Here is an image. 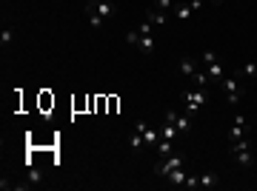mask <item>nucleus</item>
I'll return each instance as SVG.
<instances>
[{"instance_id": "nucleus-1", "label": "nucleus", "mask_w": 257, "mask_h": 191, "mask_svg": "<svg viewBox=\"0 0 257 191\" xmlns=\"http://www.w3.org/2000/svg\"><path fill=\"white\" fill-rule=\"evenodd\" d=\"M86 15H89V26L100 29L114 15V0H89L86 3Z\"/></svg>"}, {"instance_id": "nucleus-2", "label": "nucleus", "mask_w": 257, "mask_h": 191, "mask_svg": "<svg viewBox=\"0 0 257 191\" xmlns=\"http://www.w3.org/2000/svg\"><path fill=\"white\" fill-rule=\"evenodd\" d=\"M180 100L186 103V111H189V117H192V114H197V111L209 103V91L206 89H186V91H180Z\"/></svg>"}, {"instance_id": "nucleus-3", "label": "nucleus", "mask_w": 257, "mask_h": 191, "mask_svg": "<svg viewBox=\"0 0 257 191\" xmlns=\"http://www.w3.org/2000/svg\"><path fill=\"white\" fill-rule=\"evenodd\" d=\"M220 86H223V91H226V100H229L231 106L243 100V91H246V89H243V80H240L237 74H226V77L220 80Z\"/></svg>"}, {"instance_id": "nucleus-4", "label": "nucleus", "mask_w": 257, "mask_h": 191, "mask_svg": "<svg viewBox=\"0 0 257 191\" xmlns=\"http://www.w3.org/2000/svg\"><path fill=\"white\" fill-rule=\"evenodd\" d=\"M126 40L138 49L140 55H152V52H155V46H157V37L155 35H140L138 29H135V32H128Z\"/></svg>"}, {"instance_id": "nucleus-5", "label": "nucleus", "mask_w": 257, "mask_h": 191, "mask_svg": "<svg viewBox=\"0 0 257 191\" xmlns=\"http://www.w3.org/2000/svg\"><path fill=\"white\" fill-rule=\"evenodd\" d=\"M180 165H186V157L180 154V151H175V154L163 157V160L155 165V174H157V177H166L169 171H175V168H180Z\"/></svg>"}, {"instance_id": "nucleus-6", "label": "nucleus", "mask_w": 257, "mask_h": 191, "mask_svg": "<svg viewBox=\"0 0 257 191\" xmlns=\"http://www.w3.org/2000/svg\"><path fill=\"white\" fill-rule=\"evenodd\" d=\"M251 134V126H248V120L243 117V114H237L234 117V123H231L229 128V143H234V140H243V137Z\"/></svg>"}, {"instance_id": "nucleus-7", "label": "nucleus", "mask_w": 257, "mask_h": 191, "mask_svg": "<svg viewBox=\"0 0 257 191\" xmlns=\"http://www.w3.org/2000/svg\"><path fill=\"white\" fill-rule=\"evenodd\" d=\"M166 120H169V123H175L180 134L192 131V117H183V114H177V111H166Z\"/></svg>"}, {"instance_id": "nucleus-8", "label": "nucleus", "mask_w": 257, "mask_h": 191, "mask_svg": "<svg viewBox=\"0 0 257 191\" xmlns=\"http://www.w3.org/2000/svg\"><path fill=\"white\" fill-rule=\"evenodd\" d=\"M138 131H143V140H146V146H157V140H160V128L149 126V123H138Z\"/></svg>"}, {"instance_id": "nucleus-9", "label": "nucleus", "mask_w": 257, "mask_h": 191, "mask_svg": "<svg viewBox=\"0 0 257 191\" xmlns=\"http://www.w3.org/2000/svg\"><path fill=\"white\" fill-rule=\"evenodd\" d=\"M206 74H209V83H211V86H214V83L220 86V80L226 77V66H223L220 60H214L211 66H206Z\"/></svg>"}, {"instance_id": "nucleus-10", "label": "nucleus", "mask_w": 257, "mask_h": 191, "mask_svg": "<svg viewBox=\"0 0 257 191\" xmlns=\"http://www.w3.org/2000/svg\"><path fill=\"white\" fill-rule=\"evenodd\" d=\"M200 69L203 66L197 63V60H192V57H180V74H183V77H194Z\"/></svg>"}, {"instance_id": "nucleus-11", "label": "nucleus", "mask_w": 257, "mask_h": 191, "mask_svg": "<svg viewBox=\"0 0 257 191\" xmlns=\"http://www.w3.org/2000/svg\"><path fill=\"white\" fill-rule=\"evenodd\" d=\"M186 177H189V171H186V165H180V168H175V171L166 174V182H169V185H183Z\"/></svg>"}, {"instance_id": "nucleus-12", "label": "nucleus", "mask_w": 257, "mask_h": 191, "mask_svg": "<svg viewBox=\"0 0 257 191\" xmlns=\"http://www.w3.org/2000/svg\"><path fill=\"white\" fill-rule=\"evenodd\" d=\"M146 20H149V23H155V29H160V26H166V23H169V15H163V12H157V9H152V6H149Z\"/></svg>"}, {"instance_id": "nucleus-13", "label": "nucleus", "mask_w": 257, "mask_h": 191, "mask_svg": "<svg viewBox=\"0 0 257 191\" xmlns=\"http://www.w3.org/2000/svg\"><path fill=\"white\" fill-rule=\"evenodd\" d=\"M172 15H175V20H180V23H183V20H189L194 15L192 12V6H189V3H175V9H172Z\"/></svg>"}, {"instance_id": "nucleus-14", "label": "nucleus", "mask_w": 257, "mask_h": 191, "mask_svg": "<svg viewBox=\"0 0 257 191\" xmlns=\"http://www.w3.org/2000/svg\"><path fill=\"white\" fill-rule=\"evenodd\" d=\"M234 74H237L240 80H248V77H257V63H254V60H248V63H243V66H240V69H237Z\"/></svg>"}, {"instance_id": "nucleus-15", "label": "nucleus", "mask_w": 257, "mask_h": 191, "mask_svg": "<svg viewBox=\"0 0 257 191\" xmlns=\"http://www.w3.org/2000/svg\"><path fill=\"white\" fill-rule=\"evenodd\" d=\"M143 146H146V140H143V131H138V128H135V131L128 134V148H132V151H140Z\"/></svg>"}, {"instance_id": "nucleus-16", "label": "nucleus", "mask_w": 257, "mask_h": 191, "mask_svg": "<svg viewBox=\"0 0 257 191\" xmlns=\"http://www.w3.org/2000/svg\"><path fill=\"white\" fill-rule=\"evenodd\" d=\"M197 180H200V188H214V185H220V177H217L214 171H211V174H200Z\"/></svg>"}, {"instance_id": "nucleus-17", "label": "nucleus", "mask_w": 257, "mask_h": 191, "mask_svg": "<svg viewBox=\"0 0 257 191\" xmlns=\"http://www.w3.org/2000/svg\"><path fill=\"white\" fill-rule=\"evenodd\" d=\"M157 154H160V157L175 154V146H172V140H166V137H160V140H157Z\"/></svg>"}, {"instance_id": "nucleus-18", "label": "nucleus", "mask_w": 257, "mask_h": 191, "mask_svg": "<svg viewBox=\"0 0 257 191\" xmlns=\"http://www.w3.org/2000/svg\"><path fill=\"white\" fill-rule=\"evenodd\" d=\"M177 134H180V131H177V126H175V123H169V120L160 126V137H166V140H175Z\"/></svg>"}, {"instance_id": "nucleus-19", "label": "nucleus", "mask_w": 257, "mask_h": 191, "mask_svg": "<svg viewBox=\"0 0 257 191\" xmlns=\"http://www.w3.org/2000/svg\"><path fill=\"white\" fill-rule=\"evenodd\" d=\"M26 180H29V185H43V171H37V168H32V165H29Z\"/></svg>"}, {"instance_id": "nucleus-20", "label": "nucleus", "mask_w": 257, "mask_h": 191, "mask_svg": "<svg viewBox=\"0 0 257 191\" xmlns=\"http://www.w3.org/2000/svg\"><path fill=\"white\" fill-rule=\"evenodd\" d=\"M152 9H157V12H163V15H169V12L175 9V0H155V3H152Z\"/></svg>"}, {"instance_id": "nucleus-21", "label": "nucleus", "mask_w": 257, "mask_h": 191, "mask_svg": "<svg viewBox=\"0 0 257 191\" xmlns=\"http://www.w3.org/2000/svg\"><path fill=\"white\" fill-rule=\"evenodd\" d=\"M0 43H3V46H12V43H15V32H12L9 26L0 32Z\"/></svg>"}, {"instance_id": "nucleus-22", "label": "nucleus", "mask_w": 257, "mask_h": 191, "mask_svg": "<svg viewBox=\"0 0 257 191\" xmlns=\"http://www.w3.org/2000/svg\"><path fill=\"white\" fill-rule=\"evenodd\" d=\"M214 60H220V57L214 55V52H203V57H200V63H203V69H206V66H211V63H214Z\"/></svg>"}, {"instance_id": "nucleus-23", "label": "nucleus", "mask_w": 257, "mask_h": 191, "mask_svg": "<svg viewBox=\"0 0 257 191\" xmlns=\"http://www.w3.org/2000/svg\"><path fill=\"white\" fill-rule=\"evenodd\" d=\"M186 188H200V180H197V177H194V174H189V177H186V182H183Z\"/></svg>"}, {"instance_id": "nucleus-24", "label": "nucleus", "mask_w": 257, "mask_h": 191, "mask_svg": "<svg viewBox=\"0 0 257 191\" xmlns=\"http://www.w3.org/2000/svg\"><path fill=\"white\" fill-rule=\"evenodd\" d=\"M211 6H223V0H211Z\"/></svg>"}]
</instances>
